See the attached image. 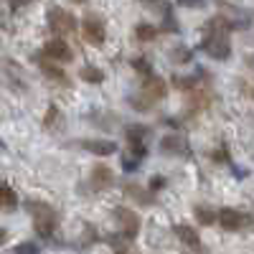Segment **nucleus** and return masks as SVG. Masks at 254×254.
<instances>
[{"label":"nucleus","instance_id":"5701e85b","mask_svg":"<svg viewBox=\"0 0 254 254\" xmlns=\"http://www.w3.org/2000/svg\"><path fill=\"white\" fill-rule=\"evenodd\" d=\"M59 120H61V112H59V107H56V104H49L46 117H44V127H46V130H54V127L59 125Z\"/></svg>","mask_w":254,"mask_h":254},{"label":"nucleus","instance_id":"6ab92c4d","mask_svg":"<svg viewBox=\"0 0 254 254\" xmlns=\"http://www.w3.org/2000/svg\"><path fill=\"white\" fill-rule=\"evenodd\" d=\"M79 76H81L84 81H92V84H102V81H104V71H102L99 66H92V64H87V66H81Z\"/></svg>","mask_w":254,"mask_h":254},{"label":"nucleus","instance_id":"473e14b6","mask_svg":"<svg viewBox=\"0 0 254 254\" xmlns=\"http://www.w3.org/2000/svg\"><path fill=\"white\" fill-rule=\"evenodd\" d=\"M3 150H5V142H3V140H0V153H3Z\"/></svg>","mask_w":254,"mask_h":254},{"label":"nucleus","instance_id":"7c9ffc66","mask_svg":"<svg viewBox=\"0 0 254 254\" xmlns=\"http://www.w3.org/2000/svg\"><path fill=\"white\" fill-rule=\"evenodd\" d=\"M8 242V229H3V226H0V247H3Z\"/></svg>","mask_w":254,"mask_h":254},{"label":"nucleus","instance_id":"bb28decb","mask_svg":"<svg viewBox=\"0 0 254 254\" xmlns=\"http://www.w3.org/2000/svg\"><path fill=\"white\" fill-rule=\"evenodd\" d=\"M171 59H173L176 64H186V61H190V51H188V49H178V51L171 54Z\"/></svg>","mask_w":254,"mask_h":254},{"label":"nucleus","instance_id":"4468645a","mask_svg":"<svg viewBox=\"0 0 254 254\" xmlns=\"http://www.w3.org/2000/svg\"><path fill=\"white\" fill-rule=\"evenodd\" d=\"M173 234H176L183 244H188V247H198V244H201V239H198V231H196L193 226L176 224V226H173Z\"/></svg>","mask_w":254,"mask_h":254},{"label":"nucleus","instance_id":"2f4dec72","mask_svg":"<svg viewBox=\"0 0 254 254\" xmlns=\"http://www.w3.org/2000/svg\"><path fill=\"white\" fill-rule=\"evenodd\" d=\"M71 3H74V5H84V3H87V0H71Z\"/></svg>","mask_w":254,"mask_h":254},{"label":"nucleus","instance_id":"0eeeda50","mask_svg":"<svg viewBox=\"0 0 254 254\" xmlns=\"http://www.w3.org/2000/svg\"><path fill=\"white\" fill-rule=\"evenodd\" d=\"M44 54L51 59V61H59V64H69L71 59H74V51H71V46L66 44L64 38H51V41H46L44 44Z\"/></svg>","mask_w":254,"mask_h":254},{"label":"nucleus","instance_id":"39448f33","mask_svg":"<svg viewBox=\"0 0 254 254\" xmlns=\"http://www.w3.org/2000/svg\"><path fill=\"white\" fill-rule=\"evenodd\" d=\"M115 221L120 224V237L127 239V242H132L140 234V229H142L140 216L135 214L132 208H127V206H117L115 208Z\"/></svg>","mask_w":254,"mask_h":254},{"label":"nucleus","instance_id":"1a4fd4ad","mask_svg":"<svg viewBox=\"0 0 254 254\" xmlns=\"http://www.w3.org/2000/svg\"><path fill=\"white\" fill-rule=\"evenodd\" d=\"M89 183H92V190H97V193L112 188V183H115L112 168H107V165H94L92 173H89Z\"/></svg>","mask_w":254,"mask_h":254},{"label":"nucleus","instance_id":"7ed1b4c3","mask_svg":"<svg viewBox=\"0 0 254 254\" xmlns=\"http://www.w3.org/2000/svg\"><path fill=\"white\" fill-rule=\"evenodd\" d=\"M46 20H49L51 33H56L59 38H64V36H69V33L76 31V18H74L69 10L59 8V5H51V8L46 10Z\"/></svg>","mask_w":254,"mask_h":254},{"label":"nucleus","instance_id":"423d86ee","mask_svg":"<svg viewBox=\"0 0 254 254\" xmlns=\"http://www.w3.org/2000/svg\"><path fill=\"white\" fill-rule=\"evenodd\" d=\"M254 219L247 214V211H239V208H221L219 211V224H221V229H226V231H242V229H247L249 224H252Z\"/></svg>","mask_w":254,"mask_h":254},{"label":"nucleus","instance_id":"a211bd4d","mask_svg":"<svg viewBox=\"0 0 254 254\" xmlns=\"http://www.w3.org/2000/svg\"><path fill=\"white\" fill-rule=\"evenodd\" d=\"M158 26H153V23H137L135 26V36H137V41H142V44H147V41H153L155 36H158Z\"/></svg>","mask_w":254,"mask_h":254},{"label":"nucleus","instance_id":"72a5a7b5","mask_svg":"<svg viewBox=\"0 0 254 254\" xmlns=\"http://www.w3.org/2000/svg\"><path fill=\"white\" fill-rule=\"evenodd\" d=\"M117 254H127V252H117Z\"/></svg>","mask_w":254,"mask_h":254},{"label":"nucleus","instance_id":"4be33fe9","mask_svg":"<svg viewBox=\"0 0 254 254\" xmlns=\"http://www.w3.org/2000/svg\"><path fill=\"white\" fill-rule=\"evenodd\" d=\"M142 5H145V8H150V10H158L160 15L173 13V5L168 3V0H142Z\"/></svg>","mask_w":254,"mask_h":254},{"label":"nucleus","instance_id":"b1692460","mask_svg":"<svg viewBox=\"0 0 254 254\" xmlns=\"http://www.w3.org/2000/svg\"><path fill=\"white\" fill-rule=\"evenodd\" d=\"M130 104H132V107H135L137 112H147V110L153 107V102L147 99L142 92H140V94H132V97H130Z\"/></svg>","mask_w":254,"mask_h":254},{"label":"nucleus","instance_id":"20e7f679","mask_svg":"<svg viewBox=\"0 0 254 254\" xmlns=\"http://www.w3.org/2000/svg\"><path fill=\"white\" fill-rule=\"evenodd\" d=\"M81 36L89 46L99 49V46H104V41H107V26H104V20L97 13H87L81 20Z\"/></svg>","mask_w":254,"mask_h":254},{"label":"nucleus","instance_id":"ddd939ff","mask_svg":"<svg viewBox=\"0 0 254 254\" xmlns=\"http://www.w3.org/2000/svg\"><path fill=\"white\" fill-rule=\"evenodd\" d=\"M18 208V193L15 188L5 181H0V211L3 214H13V211Z\"/></svg>","mask_w":254,"mask_h":254},{"label":"nucleus","instance_id":"9b49d317","mask_svg":"<svg viewBox=\"0 0 254 254\" xmlns=\"http://www.w3.org/2000/svg\"><path fill=\"white\" fill-rule=\"evenodd\" d=\"M160 153L163 155H181V158H186L190 150H188V142H186L183 135H165L160 140Z\"/></svg>","mask_w":254,"mask_h":254},{"label":"nucleus","instance_id":"cd10ccee","mask_svg":"<svg viewBox=\"0 0 254 254\" xmlns=\"http://www.w3.org/2000/svg\"><path fill=\"white\" fill-rule=\"evenodd\" d=\"M181 8H206V0H176Z\"/></svg>","mask_w":254,"mask_h":254},{"label":"nucleus","instance_id":"c756f323","mask_svg":"<svg viewBox=\"0 0 254 254\" xmlns=\"http://www.w3.org/2000/svg\"><path fill=\"white\" fill-rule=\"evenodd\" d=\"M33 0H10V10H20L23 5H31Z\"/></svg>","mask_w":254,"mask_h":254},{"label":"nucleus","instance_id":"2eb2a0df","mask_svg":"<svg viewBox=\"0 0 254 254\" xmlns=\"http://www.w3.org/2000/svg\"><path fill=\"white\" fill-rule=\"evenodd\" d=\"M193 216L198 219V224H203V226H211L214 221H219V211H214V208H208V206H193Z\"/></svg>","mask_w":254,"mask_h":254},{"label":"nucleus","instance_id":"aec40b11","mask_svg":"<svg viewBox=\"0 0 254 254\" xmlns=\"http://www.w3.org/2000/svg\"><path fill=\"white\" fill-rule=\"evenodd\" d=\"M132 69L142 76V79H147V76H153L155 71H153V64L147 61L145 56H137V59H132Z\"/></svg>","mask_w":254,"mask_h":254},{"label":"nucleus","instance_id":"412c9836","mask_svg":"<svg viewBox=\"0 0 254 254\" xmlns=\"http://www.w3.org/2000/svg\"><path fill=\"white\" fill-rule=\"evenodd\" d=\"M125 193L135 196L140 203H153V198H147V196H155V193H145V190H142L137 183H127V186H125Z\"/></svg>","mask_w":254,"mask_h":254},{"label":"nucleus","instance_id":"a878e982","mask_svg":"<svg viewBox=\"0 0 254 254\" xmlns=\"http://www.w3.org/2000/svg\"><path fill=\"white\" fill-rule=\"evenodd\" d=\"M163 31H173V33H178V20L173 18V13H168V15H163V26H160Z\"/></svg>","mask_w":254,"mask_h":254},{"label":"nucleus","instance_id":"dca6fc26","mask_svg":"<svg viewBox=\"0 0 254 254\" xmlns=\"http://www.w3.org/2000/svg\"><path fill=\"white\" fill-rule=\"evenodd\" d=\"M147 132H150V130H147L145 125H127L125 127V137H127V142H130V145H142V137Z\"/></svg>","mask_w":254,"mask_h":254},{"label":"nucleus","instance_id":"f03ea898","mask_svg":"<svg viewBox=\"0 0 254 254\" xmlns=\"http://www.w3.org/2000/svg\"><path fill=\"white\" fill-rule=\"evenodd\" d=\"M201 49L216 61H226L231 54V44H229V33L219 31V28H208L206 26V36L201 41Z\"/></svg>","mask_w":254,"mask_h":254},{"label":"nucleus","instance_id":"c85d7f7f","mask_svg":"<svg viewBox=\"0 0 254 254\" xmlns=\"http://www.w3.org/2000/svg\"><path fill=\"white\" fill-rule=\"evenodd\" d=\"M163 186H165V178H163V176H155V178L150 181V193H158Z\"/></svg>","mask_w":254,"mask_h":254},{"label":"nucleus","instance_id":"f3484780","mask_svg":"<svg viewBox=\"0 0 254 254\" xmlns=\"http://www.w3.org/2000/svg\"><path fill=\"white\" fill-rule=\"evenodd\" d=\"M208 102H211L208 92H201V89H193V92H188V107L193 110V112H198V110L208 107Z\"/></svg>","mask_w":254,"mask_h":254},{"label":"nucleus","instance_id":"6e6552de","mask_svg":"<svg viewBox=\"0 0 254 254\" xmlns=\"http://www.w3.org/2000/svg\"><path fill=\"white\" fill-rule=\"evenodd\" d=\"M36 64H38V69L44 71V76H46V79H51V81L61 84V87H66V84H69V76L64 74V69H59V66H56V61H51L44 51H41V54L36 56Z\"/></svg>","mask_w":254,"mask_h":254},{"label":"nucleus","instance_id":"f8f14e48","mask_svg":"<svg viewBox=\"0 0 254 254\" xmlns=\"http://www.w3.org/2000/svg\"><path fill=\"white\" fill-rule=\"evenodd\" d=\"M81 147H84L87 153H92V155H99V158H107V155H115V153H117V145H115L112 140H102V137H97V140H84Z\"/></svg>","mask_w":254,"mask_h":254},{"label":"nucleus","instance_id":"393cba45","mask_svg":"<svg viewBox=\"0 0 254 254\" xmlns=\"http://www.w3.org/2000/svg\"><path fill=\"white\" fill-rule=\"evenodd\" d=\"M13 254H41V247L36 242H20L13 247Z\"/></svg>","mask_w":254,"mask_h":254},{"label":"nucleus","instance_id":"9d476101","mask_svg":"<svg viewBox=\"0 0 254 254\" xmlns=\"http://www.w3.org/2000/svg\"><path fill=\"white\" fill-rule=\"evenodd\" d=\"M147 99H150L153 104L155 102H160V99H165V94H168V84L160 79V76H147V79H142V89H140Z\"/></svg>","mask_w":254,"mask_h":254},{"label":"nucleus","instance_id":"f257e3e1","mask_svg":"<svg viewBox=\"0 0 254 254\" xmlns=\"http://www.w3.org/2000/svg\"><path fill=\"white\" fill-rule=\"evenodd\" d=\"M26 211L33 216V229L41 239H51V234L59 226V214L56 208H51L49 203L41 201H26Z\"/></svg>","mask_w":254,"mask_h":254}]
</instances>
